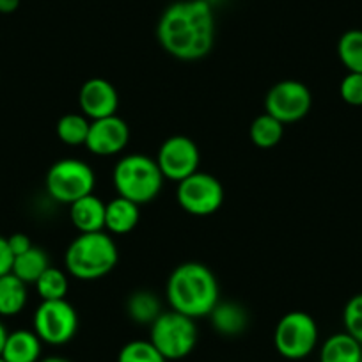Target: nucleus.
<instances>
[{
	"label": "nucleus",
	"mask_w": 362,
	"mask_h": 362,
	"mask_svg": "<svg viewBox=\"0 0 362 362\" xmlns=\"http://www.w3.org/2000/svg\"><path fill=\"white\" fill-rule=\"evenodd\" d=\"M156 40L177 61L204 59L215 43L214 6L206 0L173 2L160 16Z\"/></svg>",
	"instance_id": "obj_1"
},
{
	"label": "nucleus",
	"mask_w": 362,
	"mask_h": 362,
	"mask_svg": "<svg viewBox=\"0 0 362 362\" xmlns=\"http://www.w3.org/2000/svg\"><path fill=\"white\" fill-rule=\"evenodd\" d=\"M170 309L189 318H206L218 304V281L210 267L197 261L181 263L170 272L165 284Z\"/></svg>",
	"instance_id": "obj_2"
},
{
	"label": "nucleus",
	"mask_w": 362,
	"mask_h": 362,
	"mask_svg": "<svg viewBox=\"0 0 362 362\" xmlns=\"http://www.w3.org/2000/svg\"><path fill=\"white\" fill-rule=\"evenodd\" d=\"M119 261V250L105 231L80 233L64 252L68 276L78 281H98L109 276Z\"/></svg>",
	"instance_id": "obj_3"
},
{
	"label": "nucleus",
	"mask_w": 362,
	"mask_h": 362,
	"mask_svg": "<svg viewBox=\"0 0 362 362\" xmlns=\"http://www.w3.org/2000/svg\"><path fill=\"white\" fill-rule=\"evenodd\" d=\"M163 174L155 158L144 153H130L119 158L112 173L117 196L135 204H146L156 199L163 187Z\"/></svg>",
	"instance_id": "obj_4"
},
{
	"label": "nucleus",
	"mask_w": 362,
	"mask_h": 362,
	"mask_svg": "<svg viewBox=\"0 0 362 362\" xmlns=\"http://www.w3.org/2000/svg\"><path fill=\"white\" fill-rule=\"evenodd\" d=\"M199 330L196 320L181 313L163 311L149 325V341L167 361H181L189 357L197 346Z\"/></svg>",
	"instance_id": "obj_5"
},
{
	"label": "nucleus",
	"mask_w": 362,
	"mask_h": 362,
	"mask_svg": "<svg viewBox=\"0 0 362 362\" xmlns=\"http://www.w3.org/2000/svg\"><path fill=\"white\" fill-rule=\"evenodd\" d=\"M48 196L61 204H71L82 197L95 194L96 174L93 167L78 158L57 160L45 177Z\"/></svg>",
	"instance_id": "obj_6"
},
{
	"label": "nucleus",
	"mask_w": 362,
	"mask_h": 362,
	"mask_svg": "<svg viewBox=\"0 0 362 362\" xmlns=\"http://www.w3.org/2000/svg\"><path fill=\"white\" fill-rule=\"evenodd\" d=\"M318 325L305 311H290L274 329V348L286 361H302L318 346Z\"/></svg>",
	"instance_id": "obj_7"
},
{
	"label": "nucleus",
	"mask_w": 362,
	"mask_h": 362,
	"mask_svg": "<svg viewBox=\"0 0 362 362\" xmlns=\"http://www.w3.org/2000/svg\"><path fill=\"white\" fill-rule=\"evenodd\" d=\"M33 330L43 341V344L50 346L68 344L78 330L76 309L66 298L43 300L34 311Z\"/></svg>",
	"instance_id": "obj_8"
},
{
	"label": "nucleus",
	"mask_w": 362,
	"mask_h": 362,
	"mask_svg": "<svg viewBox=\"0 0 362 362\" xmlns=\"http://www.w3.org/2000/svg\"><path fill=\"white\" fill-rule=\"evenodd\" d=\"M224 187L211 174L197 170L177 183L176 199L181 210L194 217H208L224 204Z\"/></svg>",
	"instance_id": "obj_9"
},
{
	"label": "nucleus",
	"mask_w": 362,
	"mask_h": 362,
	"mask_svg": "<svg viewBox=\"0 0 362 362\" xmlns=\"http://www.w3.org/2000/svg\"><path fill=\"white\" fill-rule=\"evenodd\" d=\"M313 107L311 89L300 80H281L264 96V112L283 124L304 119Z\"/></svg>",
	"instance_id": "obj_10"
},
{
	"label": "nucleus",
	"mask_w": 362,
	"mask_h": 362,
	"mask_svg": "<svg viewBox=\"0 0 362 362\" xmlns=\"http://www.w3.org/2000/svg\"><path fill=\"white\" fill-rule=\"evenodd\" d=\"M155 160L165 180L180 183L199 170V146L187 135H173L162 142Z\"/></svg>",
	"instance_id": "obj_11"
},
{
	"label": "nucleus",
	"mask_w": 362,
	"mask_h": 362,
	"mask_svg": "<svg viewBox=\"0 0 362 362\" xmlns=\"http://www.w3.org/2000/svg\"><path fill=\"white\" fill-rule=\"evenodd\" d=\"M130 142V128L123 117L109 116L90 121L86 148L96 156H116Z\"/></svg>",
	"instance_id": "obj_12"
},
{
	"label": "nucleus",
	"mask_w": 362,
	"mask_h": 362,
	"mask_svg": "<svg viewBox=\"0 0 362 362\" xmlns=\"http://www.w3.org/2000/svg\"><path fill=\"white\" fill-rule=\"evenodd\" d=\"M78 107L80 112L90 121L116 116L119 109V95L112 82L95 76L86 80L80 87Z\"/></svg>",
	"instance_id": "obj_13"
},
{
	"label": "nucleus",
	"mask_w": 362,
	"mask_h": 362,
	"mask_svg": "<svg viewBox=\"0 0 362 362\" xmlns=\"http://www.w3.org/2000/svg\"><path fill=\"white\" fill-rule=\"evenodd\" d=\"M105 206L95 194L69 204V221L78 233L105 231Z\"/></svg>",
	"instance_id": "obj_14"
},
{
	"label": "nucleus",
	"mask_w": 362,
	"mask_h": 362,
	"mask_svg": "<svg viewBox=\"0 0 362 362\" xmlns=\"http://www.w3.org/2000/svg\"><path fill=\"white\" fill-rule=\"evenodd\" d=\"M211 327L217 334L224 337H238L249 327V313L242 304L233 300H226L215 305L214 311L210 313Z\"/></svg>",
	"instance_id": "obj_15"
},
{
	"label": "nucleus",
	"mask_w": 362,
	"mask_h": 362,
	"mask_svg": "<svg viewBox=\"0 0 362 362\" xmlns=\"http://www.w3.org/2000/svg\"><path fill=\"white\" fill-rule=\"evenodd\" d=\"M43 354V341L34 330L18 329L8 334L0 357L6 362H40Z\"/></svg>",
	"instance_id": "obj_16"
},
{
	"label": "nucleus",
	"mask_w": 362,
	"mask_h": 362,
	"mask_svg": "<svg viewBox=\"0 0 362 362\" xmlns=\"http://www.w3.org/2000/svg\"><path fill=\"white\" fill-rule=\"evenodd\" d=\"M141 221V206L124 197H114L105 206V229L110 235H128Z\"/></svg>",
	"instance_id": "obj_17"
},
{
	"label": "nucleus",
	"mask_w": 362,
	"mask_h": 362,
	"mask_svg": "<svg viewBox=\"0 0 362 362\" xmlns=\"http://www.w3.org/2000/svg\"><path fill=\"white\" fill-rule=\"evenodd\" d=\"M362 344L348 332L327 337L320 348V362H361Z\"/></svg>",
	"instance_id": "obj_18"
},
{
	"label": "nucleus",
	"mask_w": 362,
	"mask_h": 362,
	"mask_svg": "<svg viewBox=\"0 0 362 362\" xmlns=\"http://www.w3.org/2000/svg\"><path fill=\"white\" fill-rule=\"evenodd\" d=\"M29 284L20 281L13 274L0 277V316H16L25 309L29 300Z\"/></svg>",
	"instance_id": "obj_19"
},
{
	"label": "nucleus",
	"mask_w": 362,
	"mask_h": 362,
	"mask_svg": "<svg viewBox=\"0 0 362 362\" xmlns=\"http://www.w3.org/2000/svg\"><path fill=\"white\" fill-rule=\"evenodd\" d=\"M162 313L158 297L148 290L134 291L127 300L128 318L139 325H151Z\"/></svg>",
	"instance_id": "obj_20"
},
{
	"label": "nucleus",
	"mask_w": 362,
	"mask_h": 362,
	"mask_svg": "<svg viewBox=\"0 0 362 362\" xmlns=\"http://www.w3.org/2000/svg\"><path fill=\"white\" fill-rule=\"evenodd\" d=\"M48 267H50V261H48L47 252L33 245L27 252L15 256L11 274L25 284H34Z\"/></svg>",
	"instance_id": "obj_21"
},
{
	"label": "nucleus",
	"mask_w": 362,
	"mask_h": 362,
	"mask_svg": "<svg viewBox=\"0 0 362 362\" xmlns=\"http://www.w3.org/2000/svg\"><path fill=\"white\" fill-rule=\"evenodd\" d=\"M284 135V124L277 121L270 114H261L250 123L249 137L256 148L259 149H272L276 148Z\"/></svg>",
	"instance_id": "obj_22"
},
{
	"label": "nucleus",
	"mask_w": 362,
	"mask_h": 362,
	"mask_svg": "<svg viewBox=\"0 0 362 362\" xmlns=\"http://www.w3.org/2000/svg\"><path fill=\"white\" fill-rule=\"evenodd\" d=\"M89 127L90 121L82 112H69L57 121L55 134L62 144L76 148V146H86Z\"/></svg>",
	"instance_id": "obj_23"
},
{
	"label": "nucleus",
	"mask_w": 362,
	"mask_h": 362,
	"mask_svg": "<svg viewBox=\"0 0 362 362\" xmlns=\"http://www.w3.org/2000/svg\"><path fill=\"white\" fill-rule=\"evenodd\" d=\"M41 300H62L69 291L68 272L61 268L48 267L34 283Z\"/></svg>",
	"instance_id": "obj_24"
},
{
	"label": "nucleus",
	"mask_w": 362,
	"mask_h": 362,
	"mask_svg": "<svg viewBox=\"0 0 362 362\" xmlns=\"http://www.w3.org/2000/svg\"><path fill=\"white\" fill-rule=\"evenodd\" d=\"M337 57L351 73H362V30H346L337 41Z\"/></svg>",
	"instance_id": "obj_25"
},
{
	"label": "nucleus",
	"mask_w": 362,
	"mask_h": 362,
	"mask_svg": "<svg viewBox=\"0 0 362 362\" xmlns=\"http://www.w3.org/2000/svg\"><path fill=\"white\" fill-rule=\"evenodd\" d=\"M117 362H169L149 339H135L124 344L117 354Z\"/></svg>",
	"instance_id": "obj_26"
},
{
	"label": "nucleus",
	"mask_w": 362,
	"mask_h": 362,
	"mask_svg": "<svg viewBox=\"0 0 362 362\" xmlns=\"http://www.w3.org/2000/svg\"><path fill=\"white\" fill-rule=\"evenodd\" d=\"M344 332L362 344V293L354 295L343 309Z\"/></svg>",
	"instance_id": "obj_27"
},
{
	"label": "nucleus",
	"mask_w": 362,
	"mask_h": 362,
	"mask_svg": "<svg viewBox=\"0 0 362 362\" xmlns=\"http://www.w3.org/2000/svg\"><path fill=\"white\" fill-rule=\"evenodd\" d=\"M339 96L351 107H362V73L348 71L339 83Z\"/></svg>",
	"instance_id": "obj_28"
},
{
	"label": "nucleus",
	"mask_w": 362,
	"mask_h": 362,
	"mask_svg": "<svg viewBox=\"0 0 362 362\" xmlns=\"http://www.w3.org/2000/svg\"><path fill=\"white\" fill-rule=\"evenodd\" d=\"M13 261H15V256L9 249L8 238L0 236V277L6 276V274H11Z\"/></svg>",
	"instance_id": "obj_29"
},
{
	"label": "nucleus",
	"mask_w": 362,
	"mask_h": 362,
	"mask_svg": "<svg viewBox=\"0 0 362 362\" xmlns=\"http://www.w3.org/2000/svg\"><path fill=\"white\" fill-rule=\"evenodd\" d=\"M8 243L13 256H20V254L27 252L33 247V242H30V238L25 233H15V235L8 236Z\"/></svg>",
	"instance_id": "obj_30"
},
{
	"label": "nucleus",
	"mask_w": 362,
	"mask_h": 362,
	"mask_svg": "<svg viewBox=\"0 0 362 362\" xmlns=\"http://www.w3.org/2000/svg\"><path fill=\"white\" fill-rule=\"evenodd\" d=\"M20 8V0H0V15H11Z\"/></svg>",
	"instance_id": "obj_31"
},
{
	"label": "nucleus",
	"mask_w": 362,
	"mask_h": 362,
	"mask_svg": "<svg viewBox=\"0 0 362 362\" xmlns=\"http://www.w3.org/2000/svg\"><path fill=\"white\" fill-rule=\"evenodd\" d=\"M8 329H6V325L2 322H0V355H2V350H4V344H6V339H8Z\"/></svg>",
	"instance_id": "obj_32"
},
{
	"label": "nucleus",
	"mask_w": 362,
	"mask_h": 362,
	"mask_svg": "<svg viewBox=\"0 0 362 362\" xmlns=\"http://www.w3.org/2000/svg\"><path fill=\"white\" fill-rule=\"evenodd\" d=\"M40 362H73V361H69V358L66 357H59V355H52V357L41 358Z\"/></svg>",
	"instance_id": "obj_33"
},
{
	"label": "nucleus",
	"mask_w": 362,
	"mask_h": 362,
	"mask_svg": "<svg viewBox=\"0 0 362 362\" xmlns=\"http://www.w3.org/2000/svg\"><path fill=\"white\" fill-rule=\"evenodd\" d=\"M0 362H6V361H4V358H2V357H0Z\"/></svg>",
	"instance_id": "obj_34"
},
{
	"label": "nucleus",
	"mask_w": 362,
	"mask_h": 362,
	"mask_svg": "<svg viewBox=\"0 0 362 362\" xmlns=\"http://www.w3.org/2000/svg\"><path fill=\"white\" fill-rule=\"evenodd\" d=\"M361 362H362V357H361Z\"/></svg>",
	"instance_id": "obj_35"
}]
</instances>
